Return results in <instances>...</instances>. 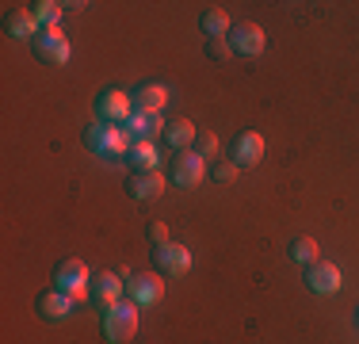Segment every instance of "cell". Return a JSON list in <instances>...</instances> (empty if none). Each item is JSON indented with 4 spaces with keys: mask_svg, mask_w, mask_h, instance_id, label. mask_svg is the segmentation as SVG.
<instances>
[{
    "mask_svg": "<svg viewBox=\"0 0 359 344\" xmlns=\"http://www.w3.org/2000/svg\"><path fill=\"white\" fill-rule=\"evenodd\" d=\"M226 42H229L233 54L256 58V54H264V46H268V34H264V27H256V23H233L229 34H226Z\"/></svg>",
    "mask_w": 359,
    "mask_h": 344,
    "instance_id": "cell-7",
    "label": "cell"
},
{
    "mask_svg": "<svg viewBox=\"0 0 359 344\" xmlns=\"http://www.w3.org/2000/svg\"><path fill=\"white\" fill-rule=\"evenodd\" d=\"M104 337H107V344H126L138 333V306L126 298V303H118V306H111V310H104Z\"/></svg>",
    "mask_w": 359,
    "mask_h": 344,
    "instance_id": "cell-3",
    "label": "cell"
},
{
    "mask_svg": "<svg viewBox=\"0 0 359 344\" xmlns=\"http://www.w3.org/2000/svg\"><path fill=\"white\" fill-rule=\"evenodd\" d=\"M54 287L65 291L73 303H88V298H92V272L84 268V260L69 256V260H62L54 268Z\"/></svg>",
    "mask_w": 359,
    "mask_h": 344,
    "instance_id": "cell-1",
    "label": "cell"
},
{
    "mask_svg": "<svg viewBox=\"0 0 359 344\" xmlns=\"http://www.w3.org/2000/svg\"><path fill=\"white\" fill-rule=\"evenodd\" d=\"M126 165H130V172H157V165H161L157 145L153 142H134L130 153H126Z\"/></svg>",
    "mask_w": 359,
    "mask_h": 344,
    "instance_id": "cell-19",
    "label": "cell"
},
{
    "mask_svg": "<svg viewBox=\"0 0 359 344\" xmlns=\"http://www.w3.org/2000/svg\"><path fill=\"white\" fill-rule=\"evenodd\" d=\"M4 31L12 34V39L35 42L42 27H39V20H35V12H31V8H12V12L4 15Z\"/></svg>",
    "mask_w": 359,
    "mask_h": 344,
    "instance_id": "cell-18",
    "label": "cell"
},
{
    "mask_svg": "<svg viewBox=\"0 0 359 344\" xmlns=\"http://www.w3.org/2000/svg\"><path fill=\"white\" fill-rule=\"evenodd\" d=\"M31 12H35L39 27L46 31V27H57V20H62L65 8H62V4H54V0H39V4H31Z\"/></svg>",
    "mask_w": 359,
    "mask_h": 344,
    "instance_id": "cell-22",
    "label": "cell"
},
{
    "mask_svg": "<svg viewBox=\"0 0 359 344\" xmlns=\"http://www.w3.org/2000/svg\"><path fill=\"white\" fill-rule=\"evenodd\" d=\"M153 268H157V275H165V279H180V275L191 272V253L180 241H168V245L153 249Z\"/></svg>",
    "mask_w": 359,
    "mask_h": 344,
    "instance_id": "cell-5",
    "label": "cell"
},
{
    "mask_svg": "<svg viewBox=\"0 0 359 344\" xmlns=\"http://www.w3.org/2000/svg\"><path fill=\"white\" fill-rule=\"evenodd\" d=\"M126 298H130L134 306H157L161 298H165V275L157 272H134L130 279H126Z\"/></svg>",
    "mask_w": 359,
    "mask_h": 344,
    "instance_id": "cell-4",
    "label": "cell"
},
{
    "mask_svg": "<svg viewBox=\"0 0 359 344\" xmlns=\"http://www.w3.org/2000/svg\"><path fill=\"white\" fill-rule=\"evenodd\" d=\"M260 157H264V138L256 134V131H241L233 142H229V161H233L237 168L260 165Z\"/></svg>",
    "mask_w": 359,
    "mask_h": 344,
    "instance_id": "cell-10",
    "label": "cell"
},
{
    "mask_svg": "<svg viewBox=\"0 0 359 344\" xmlns=\"http://www.w3.org/2000/svg\"><path fill=\"white\" fill-rule=\"evenodd\" d=\"M123 291H126V283H123V275H118V272L92 275V303H96L100 310L118 306V303H123Z\"/></svg>",
    "mask_w": 359,
    "mask_h": 344,
    "instance_id": "cell-11",
    "label": "cell"
},
{
    "mask_svg": "<svg viewBox=\"0 0 359 344\" xmlns=\"http://www.w3.org/2000/svg\"><path fill=\"white\" fill-rule=\"evenodd\" d=\"M84 150L100 153V157H126V153H130V138H126L123 126L96 123V126L84 131Z\"/></svg>",
    "mask_w": 359,
    "mask_h": 344,
    "instance_id": "cell-2",
    "label": "cell"
},
{
    "mask_svg": "<svg viewBox=\"0 0 359 344\" xmlns=\"http://www.w3.org/2000/svg\"><path fill=\"white\" fill-rule=\"evenodd\" d=\"M161 192H165V176H161V168L157 172H130V176H126V195L138 199V203L161 199Z\"/></svg>",
    "mask_w": 359,
    "mask_h": 344,
    "instance_id": "cell-13",
    "label": "cell"
},
{
    "mask_svg": "<svg viewBox=\"0 0 359 344\" xmlns=\"http://www.w3.org/2000/svg\"><path fill=\"white\" fill-rule=\"evenodd\" d=\"M229 27H233V23H229V15L222 12V8H207V12L199 15V31L207 34V39H226Z\"/></svg>",
    "mask_w": 359,
    "mask_h": 344,
    "instance_id": "cell-20",
    "label": "cell"
},
{
    "mask_svg": "<svg viewBox=\"0 0 359 344\" xmlns=\"http://www.w3.org/2000/svg\"><path fill=\"white\" fill-rule=\"evenodd\" d=\"M31 46H35V58H39L42 65H54V69L65 65V62H69V54H73V50H69V39L62 34V27L39 31V39L31 42Z\"/></svg>",
    "mask_w": 359,
    "mask_h": 344,
    "instance_id": "cell-6",
    "label": "cell"
},
{
    "mask_svg": "<svg viewBox=\"0 0 359 344\" xmlns=\"http://www.w3.org/2000/svg\"><path fill=\"white\" fill-rule=\"evenodd\" d=\"M290 260L302 264V268L318 264V241H313V237H294V241H290Z\"/></svg>",
    "mask_w": 359,
    "mask_h": 344,
    "instance_id": "cell-21",
    "label": "cell"
},
{
    "mask_svg": "<svg viewBox=\"0 0 359 344\" xmlns=\"http://www.w3.org/2000/svg\"><path fill=\"white\" fill-rule=\"evenodd\" d=\"M130 100H134V111H142V115H161L168 103V88L165 84H138L130 92Z\"/></svg>",
    "mask_w": 359,
    "mask_h": 344,
    "instance_id": "cell-17",
    "label": "cell"
},
{
    "mask_svg": "<svg viewBox=\"0 0 359 344\" xmlns=\"http://www.w3.org/2000/svg\"><path fill=\"white\" fill-rule=\"evenodd\" d=\"M306 283H310L313 295H337V291L344 287V275H340L337 264L318 260V264H310V268H306Z\"/></svg>",
    "mask_w": 359,
    "mask_h": 344,
    "instance_id": "cell-12",
    "label": "cell"
},
{
    "mask_svg": "<svg viewBox=\"0 0 359 344\" xmlns=\"http://www.w3.org/2000/svg\"><path fill=\"white\" fill-rule=\"evenodd\" d=\"M96 111H100L104 123L123 126L126 119L134 115V100H130V92H123V88H104V92H100V100H96Z\"/></svg>",
    "mask_w": 359,
    "mask_h": 344,
    "instance_id": "cell-8",
    "label": "cell"
},
{
    "mask_svg": "<svg viewBox=\"0 0 359 344\" xmlns=\"http://www.w3.org/2000/svg\"><path fill=\"white\" fill-rule=\"evenodd\" d=\"M168 176H172L176 187H199L203 176H207V161H203L195 150L176 153V157H172V172H168Z\"/></svg>",
    "mask_w": 359,
    "mask_h": 344,
    "instance_id": "cell-9",
    "label": "cell"
},
{
    "mask_svg": "<svg viewBox=\"0 0 359 344\" xmlns=\"http://www.w3.org/2000/svg\"><path fill=\"white\" fill-rule=\"evenodd\" d=\"M35 310H39L42 322H65V317L73 314V298L65 295V291H57V287H46L35 298Z\"/></svg>",
    "mask_w": 359,
    "mask_h": 344,
    "instance_id": "cell-14",
    "label": "cell"
},
{
    "mask_svg": "<svg viewBox=\"0 0 359 344\" xmlns=\"http://www.w3.org/2000/svg\"><path fill=\"white\" fill-rule=\"evenodd\" d=\"M229 54H233V50H229L226 39H207V58H215V62H226Z\"/></svg>",
    "mask_w": 359,
    "mask_h": 344,
    "instance_id": "cell-25",
    "label": "cell"
},
{
    "mask_svg": "<svg viewBox=\"0 0 359 344\" xmlns=\"http://www.w3.org/2000/svg\"><path fill=\"white\" fill-rule=\"evenodd\" d=\"M149 241H153V249H161V245H168V230H165V226H161V222H157V226H153V230H149Z\"/></svg>",
    "mask_w": 359,
    "mask_h": 344,
    "instance_id": "cell-26",
    "label": "cell"
},
{
    "mask_svg": "<svg viewBox=\"0 0 359 344\" xmlns=\"http://www.w3.org/2000/svg\"><path fill=\"white\" fill-rule=\"evenodd\" d=\"M165 126L168 123L161 115H142V111H134V115L123 123V131H126V138H130V145H134V142H153V138H161Z\"/></svg>",
    "mask_w": 359,
    "mask_h": 344,
    "instance_id": "cell-15",
    "label": "cell"
},
{
    "mask_svg": "<svg viewBox=\"0 0 359 344\" xmlns=\"http://www.w3.org/2000/svg\"><path fill=\"white\" fill-rule=\"evenodd\" d=\"M195 138H199V131H195L191 119H176V123H168V126H165L161 142H165V150L176 157V153H187V150H191Z\"/></svg>",
    "mask_w": 359,
    "mask_h": 344,
    "instance_id": "cell-16",
    "label": "cell"
},
{
    "mask_svg": "<svg viewBox=\"0 0 359 344\" xmlns=\"http://www.w3.org/2000/svg\"><path fill=\"white\" fill-rule=\"evenodd\" d=\"M207 176L215 180V184H233V180H237V165H233V161H215Z\"/></svg>",
    "mask_w": 359,
    "mask_h": 344,
    "instance_id": "cell-24",
    "label": "cell"
},
{
    "mask_svg": "<svg viewBox=\"0 0 359 344\" xmlns=\"http://www.w3.org/2000/svg\"><path fill=\"white\" fill-rule=\"evenodd\" d=\"M218 150H222L218 134H210V131H199V138H195V153H199L203 161H210V157H215Z\"/></svg>",
    "mask_w": 359,
    "mask_h": 344,
    "instance_id": "cell-23",
    "label": "cell"
}]
</instances>
